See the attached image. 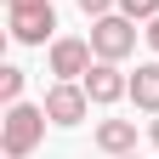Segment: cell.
I'll list each match as a JSON object with an SVG mask.
<instances>
[{
	"instance_id": "obj_1",
	"label": "cell",
	"mask_w": 159,
	"mask_h": 159,
	"mask_svg": "<svg viewBox=\"0 0 159 159\" xmlns=\"http://www.w3.org/2000/svg\"><path fill=\"white\" fill-rule=\"evenodd\" d=\"M51 114L46 102H6V119H0V153L6 159H29L40 142H46Z\"/></svg>"
},
{
	"instance_id": "obj_2",
	"label": "cell",
	"mask_w": 159,
	"mask_h": 159,
	"mask_svg": "<svg viewBox=\"0 0 159 159\" xmlns=\"http://www.w3.org/2000/svg\"><path fill=\"white\" fill-rule=\"evenodd\" d=\"M11 11V40L17 46H46L57 40V6L51 0H6Z\"/></svg>"
},
{
	"instance_id": "obj_3",
	"label": "cell",
	"mask_w": 159,
	"mask_h": 159,
	"mask_svg": "<svg viewBox=\"0 0 159 159\" xmlns=\"http://www.w3.org/2000/svg\"><path fill=\"white\" fill-rule=\"evenodd\" d=\"M91 51L97 57H108V63H125V57L136 51V23L125 11H108V17H91Z\"/></svg>"
},
{
	"instance_id": "obj_4",
	"label": "cell",
	"mask_w": 159,
	"mask_h": 159,
	"mask_svg": "<svg viewBox=\"0 0 159 159\" xmlns=\"http://www.w3.org/2000/svg\"><path fill=\"white\" fill-rule=\"evenodd\" d=\"M46 114H51V125H63V131L85 125V114H91V91L80 85V80H57V85L46 91Z\"/></svg>"
},
{
	"instance_id": "obj_5",
	"label": "cell",
	"mask_w": 159,
	"mask_h": 159,
	"mask_svg": "<svg viewBox=\"0 0 159 159\" xmlns=\"http://www.w3.org/2000/svg\"><path fill=\"white\" fill-rule=\"evenodd\" d=\"M91 63H97V51H91V40H80V34H57L51 51H46V68L57 80H85Z\"/></svg>"
},
{
	"instance_id": "obj_6",
	"label": "cell",
	"mask_w": 159,
	"mask_h": 159,
	"mask_svg": "<svg viewBox=\"0 0 159 159\" xmlns=\"http://www.w3.org/2000/svg\"><path fill=\"white\" fill-rule=\"evenodd\" d=\"M80 85L91 91V102H97V108H114L119 97H131V74H119V63L97 57V63L85 68V80H80Z\"/></svg>"
},
{
	"instance_id": "obj_7",
	"label": "cell",
	"mask_w": 159,
	"mask_h": 159,
	"mask_svg": "<svg viewBox=\"0 0 159 159\" xmlns=\"http://www.w3.org/2000/svg\"><path fill=\"white\" fill-rule=\"evenodd\" d=\"M91 142L102 153H136V119H97Z\"/></svg>"
},
{
	"instance_id": "obj_8",
	"label": "cell",
	"mask_w": 159,
	"mask_h": 159,
	"mask_svg": "<svg viewBox=\"0 0 159 159\" xmlns=\"http://www.w3.org/2000/svg\"><path fill=\"white\" fill-rule=\"evenodd\" d=\"M131 102L142 114H159V63H136L131 74Z\"/></svg>"
},
{
	"instance_id": "obj_9",
	"label": "cell",
	"mask_w": 159,
	"mask_h": 159,
	"mask_svg": "<svg viewBox=\"0 0 159 159\" xmlns=\"http://www.w3.org/2000/svg\"><path fill=\"white\" fill-rule=\"evenodd\" d=\"M23 68H17V63H6V68H0V102H23Z\"/></svg>"
},
{
	"instance_id": "obj_10",
	"label": "cell",
	"mask_w": 159,
	"mask_h": 159,
	"mask_svg": "<svg viewBox=\"0 0 159 159\" xmlns=\"http://www.w3.org/2000/svg\"><path fill=\"white\" fill-rule=\"evenodd\" d=\"M119 11L131 23H148V17H159V0H119Z\"/></svg>"
},
{
	"instance_id": "obj_11",
	"label": "cell",
	"mask_w": 159,
	"mask_h": 159,
	"mask_svg": "<svg viewBox=\"0 0 159 159\" xmlns=\"http://www.w3.org/2000/svg\"><path fill=\"white\" fill-rule=\"evenodd\" d=\"M85 17H108V11H119V0H74Z\"/></svg>"
},
{
	"instance_id": "obj_12",
	"label": "cell",
	"mask_w": 159,
	"mask_h": 159,
	"mask_svg": "<svg viewBox=\"0 0 159 159\" xmlns=\"http://www.w3.org/2000/svg\"><path fill=\"white\" fill-rule=\"evenodd\" d=\"M142 40H148V51L159 57V17H148V29H142Z\"/></svg>"
},
{
	"instance_id": "obj_13",
	"label": "cell",
	"mask_w": 159,
	"mask_h": 159,
	"mask_svg": "<svg viewBox=\"0 0 159 159\" xmlns=\"http://www.w3.org/2000/svg\"><path fill=\"white\" fill-rule=\"evenodd\" d=\"M148 142H153V148H159V114H153V119H148Z\"/></svg>"
},
{
	"instance_id": "obj_14",
	"label": "cell",
	"mask_w": 159,
	"mask_h": 159,
	"mask_svg": "<svg viewBox=\"0 0 159 159\" xmlns=\"http://www.w3.org/2000/svg\"><path fill=\"white\" fill-rule=\"evenodd\" d=\"M108 159H136V153H108Z\"/></svg>"
}]
</instances>
